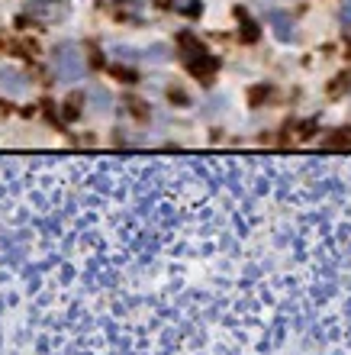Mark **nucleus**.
Masks as SVG:
<instances>
[{
  "mask_svg": "<svg viewBox=\"0 0 351 355\" xmlns=\"http://www.w3.org/2000/svg\"><path fill=\"white\" fill-rule=\"evenodd\" d=\"M52 68H55V78L58 81H78L84 75V52L74 42H58L55 52H52Z\"/></svg>",
  "mask_w": 351,
  "mask_h": 355,
  "instance_id": "nucleus-1",
  "label": "nucleus"
},
{
  "mask_svg": "<svg viewBox=\"0 0 351 355\" xmlns=\"http://www.w3.org/2000/svg\"><path fill=\"white\" fill-rule=\"evenodd\" d=\"M181 46H184V65H187V71H190L194 78H200V81L213 78V71H216V58H213L194 36H187V33L181 36Z\"/></svg>",
  "mask_w": 351,
  "mask_h": 355,
  "instance_id": "nucleus-2",
  "label": "nucleus"
},
{
  "mask_svg": "<svg viewBox=\"0 0 351 355\" xmlns=\"http://www.w3.org/2000/svg\"><path fill=\"white\" fill-rule=\"evenodd\" d=\"M68 10H71L68 0H26V17L39 23H58L68 17Z\"/></svg>",
  "mask_w": 351,
  "mask_h": 355,
  "instance_id": "nucleus-3",
  "label": "nucleus"
},
{
  "mask_svg": "<svg viewBox=\"0 0 351 355\" xmlns=\"http://www.w3.org/2000/svg\"><path fill=\"white\" fill-rule=\"evenodd\" d=\"M0 87L10 94V97H23L26 94V71L19 68H0Z\"/></svg>",
  "mask_w": 351,
  "mask_h": 355,
  "instance_id": "nucleus-4",
  "label": "nucleus"
},
{
  "mask_svg": "<svg viewBox=\"0 0 351 355\" xmlns=\"http://www.w3.org/2000/svg\"><path fill=\"white\" fill-rule=\"evenodd\" d=\"M271 26H274V33H278V39H284V42H294L296 39V29H294V19L287 17V13H268Z\"/></svg>",
  "mask_w": 351,
  "mask_h": 355,
  "instance_id": "nucleus-5",
  "label": "nucleus"
},
{
  "mask_svg": "<svg viewBox=\"0 0 351 355\" xmlns=\"http://www.w3.org/2000/svg\"><path fill=\"white\" fill-rule=\"evenodd\" d=\"M351 87V75L345 71V75H339V78H332V85H329V94L332 97H339V94H345Z\"/></svg>",
  "mask_w": 351,
  "mask_h": 355,
  "instance_id": "nucleus-6",
  "label": "nucleus"
},
{
  "mask_svg": "<svg viewBox=\"0 0 351 355\" xmlns=\"http://www.w3.org/2000/svg\"><path fill=\"white\" fill-rule=\"evenodd\" d=\"M91 101L97 103V110H107V107H110V97H107L100 87H91Z\"/></svg>",
  "mask_w": 351,
  "mask_h": 355,
  "instance_id": "nucleus-7",
  "label": "nucleus"
},
{
  "mask_svg": "<svg viewBox=\"0 0 351 355\" xmlns=\"http://www.w3.org/2000/svg\"><path fill=\"white\" fill-rule=\"evenodd\" d=\"M239 17L245 19V42H255V39H258V26H255V23L245 17V10H239Z\"/></svg>",
  "mask_w": 351,
  "mask_h": 355,
  "instance_id": "nucleus-8",
  "label": "nucleus"
},
{
  "mask_svg": "<svg viewBox=\"0 0 351 355\" xmlns=\"http://www.w3.org/2000/svg\"><path fill=\"white\" fill-rule=\"evenodd\" d=\"M148 58H152V62H158V58H161V62H165V58H168V49L165 46H161V49H152V55H148Z\"/></svg>",
  "mask_w": 351,
  "mask_h": 355,
  "instance_id": "nucleus-9",
  "label": "nucleus"
},
{
  "mask_svg": "<svg viewBox=\"0 0 351 355\" xmlns=\"http://www.w3.org/2000/svg\"><path fill=\"white\" fill-rule=\"evenodd\" d=\"M332 146H351V130H345V136H335Z\"/></svg>",
  "mask_w": 351,
  "mask_h": 355,
  "instance_id": "nucleus-10",
  "label": "nucleus"
},
{
  "mask_svg": "<svg viewBox=\"0 0 351 355\" xmlns=\"http://www.w3.org/2000/svg\"><path fill=\"white\" fill-rule=\"evenodd\" d=\"M342 23H345V26H351V0L342 7Z\"/></svg>",
  "mask_w": 351,
  "mask_h": 355,
  "instance_id": "nucleus-11",
  "label": "nucleus"
}]
</instances>
